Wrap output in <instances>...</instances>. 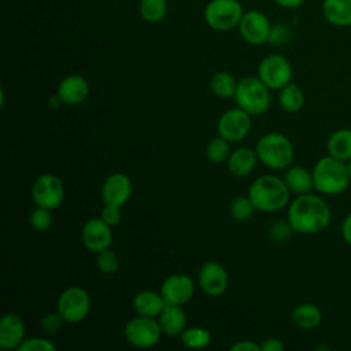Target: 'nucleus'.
<instances>
[{
    "instance_id": "obj_3",
    "label": "nucleus",
    "mask_w": 351,
    "mask_h": 351,
    "mask_svg": "<svg viewBox=\"0 0 351 351\" xmlns=\"http://www.w3.org/2000/svg\"><path fill=\"white\" fill-rule=\"evenodd\" d=\"M311 173L314 189L324 195H339L348 188L351 181L347 162L332 155L317 160Z\"/></svg>"
},
{
    "instance_id": "obj_6",
    "label": "nucleus",
    "mask_w": 351,
    "mask_h": 351,
    "mask_svg": "<svg viewBox=\"0 0 351 351\" xmlns=\"http://www.w3.org/2000/svg\"><path fill=\"white\" fill-rule=\"evenodd\" d=\"M244 15L239 0H210L203 11L208 27L217 32H228L237 27Z\"/></svg>"
},
{
    "instance_id": "obj_30",
    "label": "nucleus",
    "mask_w": 351,
    "mask_h": 351,
    "mask_svg": "<svg viewBox=\"0 0 351 351\" xmlns=\"http://www.w3.org/2000/svg\"><path fill=\"white\" fill-rule=\"evenodd\" d=\"M230 141H228L226 138L218 136L215 138H213L207 148H206V156L210 162L213 163H222L225 160H228L229 155H230Z\"/></svg>"
},
{
    "instance_id": "obj_17",
    "label": "nucleus",
    "mask_w": 351,
    "mask_h": 351,
    "mask_svg": "<svg viewBox=\"0 0 351 351\" xmlns=\"http://www.w3.org/2000/svg\"><path fill=\"white\" fill-rule=\"evenodd\" d=\"M25 322L14 313H7L0 319V347L4 350H18L25 340Z\"/></svg>"
},
{
    "instance_id": "obj_2",
    "label": "nucleus",
    "mask_w": 351,
    "mask_h": 351,
    "mask_svg": "<svg viewBox=\"0 0 351 351\" xmlns=\"http://www.w3.org/2000/svg\"><path fill=\"white\" fill-rule=\"evenodd\" d=\"M291 191L285 181L276 176H261L248 188V197L255 210L274 213L284 208L289 202Z\"/></svg>"
},
{
    "instance_id": "obj_39",
    "label": "nucleus",
    "mask_w": 351,
    "mask_h": 351,
    "mask_svg": "<svg viewBox=\"0 0 351 351\" xmlns=\"http://www.w3.org/2000/svg\"><path fill=\"white\" fill-rule=\"evenodd\" d=\"M284 343L277 337H269L261 344V351H282Z\"/></svg>"
},
{
    "instance_id": "obj_44",
    "label": "nucleus",
    "mask_w": 351,
    "mask_h": 351,
    "mask_svg": "<svg viewBox=\"0 0 351 351\" xmlns=\"http://www.w3.org/2000/svg\"><path fill=\"white\" fill-rule=\"evenodd\" d=\"M347 165H348V171H350V177H351V159L347 162Z\"/></svg>"
},
{
    "instance_id": "obj_41",
    "label": "nucleus",
    "mask_w": 351,
    "mask_h": 351,
    "mask_svg": "<svg viewBox=\"0 0 351 351\" xmlns=\"http://www.w3.org/2000/svg\"><path fill=\"white\" fill-rule=\"evenodd\" d=\"M340 232H341L343 240H344L348 245H351V213H348V214L344 217V219H343V222H341Z\"/></svg>"
},
{
    "instance_id": "obj_1",
    "label": "nucleus",
    "mask_w": 351,
    "mask_h": 351,
    "mask_svg": "<svg viewBox=\"0 0 351 351\" xmlns=\"http://www.w3.org/2000/svg\"><path fill=\"white\" fill-rule=\"evenodd\" d=\"M330 207L318 195H298L288 207L287 219L292 230L302 234L322 232L330 222Z\"/></svg>"
},
{
    "instance_id": "obj_40",
    "label": "nucleus",
    "mask_w": 351,
    "mask_h": 351,
    "mask_svg": "<svg viewBox=\"0 0 351 351\" xmlns=\"http://www.w3.org/2000/svg\"><path fill=\"white\" fill-rule=\"evenodd\" d=\"M232 351H261V346L251 340H241L230 347Z\"/></svg>"
},
{
    "instance_id": "obj_23",
    "label": "nucleus",
    "mask_w": 351,
    "mask_h": 351,
    "mask_svg": "<svg viewBox=\"0 0 351 351\" xmlns=\"http://www.w3.org/2000/svg\"><path fill=\"white\" fill-rule=\"evenodd\" d=\"M291 318L296 326L304 330L315 329L322 322V313L314 303H300L293 307Z\"/></svg>"
},
{
    "instance_id": "obj_28",
    "label": "nucleus",
    "mask_w": 351,
    "mask_h": 351,
    "mask_svg": "<svg viewBox=\"0 0 351 351\" xmlns=\"http://www.w3.org/2000/svg\"><path fill=\"white\" fill-rule=\"evenodd\" d=\"M138 12L144 21L158 23L167 14V0H138Z\"/></svg>"
},
{
    "instance_id": "obj_21",
    "label": "nucleus",
    "mask_w": 351,
    "mask_h": 351,
    "mask_svg": "<svg viewBox=\"0 0 351 351\" xmlns=\"http://www.w3.org/2000/svg\"><path fill=\"white\" fill-rule=\"evenodd\" d=\"M256 160H258V156L254 149L241 147L230 152L226 160L228 170L236 177H245L252 173V170L255 169Z\"/></svg>"
},
{
    "instance_id": "obj_13",
    "label": "nucleus",
    "mask_w": 351,
    "mask_h": 351,
    "mask_svg": "<svg viewBox=\"0 0 351 351\" xmlns=\"http://www.w3.org/2000/svg\"><path fill=\"white\" fill-rule=\"evenodd\" d=\"M159 292L167 304L182 306L192 299L195 293V284L189 276L176 273L165 278Z\"/></svg>"
},
{
    "instance_id": "obj_36",
    "label": "nucleus",
    "mask_w": 351,
    "mask_h": 351,
    "mask_svg": "<svg viewBox=\"0 0 351 351\" xmlns=\"http://www.w3.org/2000/svg\"><path fill=\"white\" fill-rule=\"evenodd\" d=\"M289 37H291V32L285 25L282 23L271 25V30L269 36V43L271 45H282L289 40Z\"/></svg>"
},
{
    "instance_id": "obj_33",
    "label": "nucleus",
    "mask_w": 351,
    "mask_h": 351,
    "mask_svg": "<svg viewBox=\"0 0 351 351\" xmlns=\"http://www.w3.org/2000/svg\"><path fill=\"white\" fill-rule=\"evenodd\" d=\"M254 210L255 207L248 196H239L230 203V215L240 222L247 221L252 215Z\"/></svg>"
},
{
    "instance_id": "obj_7",
    "label": "nucleus",
    "mask_w": 351,
    "mask_h": 351,
    "mask_svg": "<svg viewBox=\"0 0 351 351\" xmlns=\"http://www.w3.org/2000/svg\"><path fill=\"white\" fill-rule=\"evenodd\" d=\"M162 333L158 319L145 315H137L129 319L123 328L126 341L136 348H151L156 346Z\"/></svg>"
},
{
    "instance_id": "obj_22",
    "label": "nucleus",
    "mask_w": 351,
    "mask_h": 351,
    "mask_svg": "<svg viewBox=\"0 0 351 351\" xmlns=\"http://www.w3.org/2000/svg\"><path fill=\"white\" fill-rule=\"evenodd\" d=\"M322 14L330 25L351 26V0H324Z\"/></svg>"
},
{
    "instance_id": "obj_14",
    "label": "nucleus",
    "mask_w": 351,
    "mask_h": 351,
    "mask_svg": "<svg viewBox=\"0 0 351 351\" xmlns=\"http://www.w3.org/2000/svg\"><path fill=\"white\" fill-rule=\"evenodd\" d=\"M197 281L206 295L211 298L221 296L228 288L226 269L217 261H207L199 269Z\"/></svg>"
},
{
    "instance_id": "obj_31",
    "label": "nucleus",
    "mask_w": 351,
    "mask_h": 351,
    "mask_svg": "<svg viewBox=\"0 0 351 351\" xmlns=\"http://www.w3.org/2000/svg\"><path fill=\"white\" fill-rule=\"evenodd\" d=\"M96 267L107 276H111L119 269V258L115 251L111 248H106L96 254Z\"/></svg>"
},
{
    "instance_id": "obj_27",
    "label": "nucleus",
    "mask_w": 351,
    "mask_h": 351,
    "mask_svg": "<svg viewBox=\"0 0 351 351\" xmlns=\"http://www.w3.org/2000/svg\"><path fill=\"white\" fill-rule=\"evenodd\" d=\"M210 88L215 96L222 97V99H229V97L234 96V92L237 88V81L234 80V77L230 73L219 71L211 77Z\"/></svg>"
},
{
    "instance_id": "obj_20",
    "label": "nucleus",
    "mask_w": 351,
    "mask_h": 351,
    "mask_svg": "<svg viewBox=\"0 0 351 351\" xmlns=\"http://www.w3.org/2000/svg\"><path fill=\"white\" fill-rule=\"evenodd\" d=\"M133 308L137 313V315H145V317H158L163 307L166 306V302L160 292H155L151 289L140 291L133 298Z\"/></svg>"
},
{
    "instance_id": "obj_32",
    "label": "nucleus",
    "mask_w": 351,
    "mask_h": 351,
    "mask_svg": "<svg viewBox=\"0 0 351 351\" xmlns=\"http://www.w3.org/2000/svg\"><path fill=\"white\" fill-rule=\"evenodd\" d=\"M29 223L38 232H45L48 230L52 223H53V217H52V210L44 208V207H37L32 210L29 215Z\"/></svg>"
},
{
    "instance_id": "obj_37",
    "label": "nucleus",
    "mask_w": 351,
    "mask_h": 351,
    "mask_svg": "<svg viewBox=\"0 0 351 351\" xmlns=\"http://www.w3.org/2000/svg\"><path fill=\"white\" fill-rule=\"evenodd\" d=\"M100 218L108 223L110 226H115L121 222L122 218V213H121V207L119 206H114V204H104L101 213H100Z\"/></svg>"
},
{
    "instance_id": "obj_15",
    "label": "nucleus",
    "mask_w": 351,
    "mask_h": 351,
    "mask_svg": "<svg viewBox=\"0 0 351 351\" xmlns=\"http://www.w3.org/2000/svg\"><path fill=\"white\" fill-rule=\"evenodd\" d=\"M81 239L86 250L97 254L110 248L112 243V230L101 218H90L82 226Z\"/></svg>"
},
{
    "instance_id": "obj_29",
    "label": "nucleus",
    "mask_w": 351,
    "mask_h": 351,
    "mask_svg": "<svg viewBox=\"0 0 351 351\" xmlns=\"http://www.w3.org/2000/svg\"><path fill=\"white\" fill-rule=\"evenodd\" d=\"M180 340L185 347L199 350V348H204L210 344L211 335L206 328L192 326V328L184 329V332L180 335Z\"/></svg>"
},
{
    "instance_id": "obj_35",
    "label": "nucleus",
    "mask_w": 351,
    "mask_h": 351,
    "mask_svg": "<svg viewBox=\"0 0 351 351\" xmlns=\"http://www.w3.org/2000/svg\"><path fill=\"white\" fill-rule=\"evenodd\" d=\"M64 319L63 317L56 311L53 313H47L41 321H40V326L41 329L45 332V333H49V335H53V333H58L63 325Z\"/></svg>"
},
{
    "instance_id": "obj_16",
    "label": "nucleus",
    "mask_w": 351,
    "mask_h": 351,
    "mask_svg": "<svg viewBox=\"0 0 351 351\" xmlns=\"http://www.w3.org/2000/svg\"><path fill=\"white\" fill-rule=\"evenodd\" d=\"M133 185L129 176L125 173L110 174L101 186V199L104 204L122 207L132 196Z\"/></svg>"
},
{
    "instance_id": "obj_4",
    "label": "nucleus",
    "mask_w": 351,
    "mask_h": 351,
    "mask_svg": "<svg viewBox=\"0 0 351 351\" xmlns=\"http://www.w3.org/2000/svg\"><path fill=\"white\" fill-rule=\"evenodd\" d=\"M258 160L273 170H282L292 163L293 145L291 140L277 132H270L262 136L255 148Z\"/></svg>"
},
{
    "instance_id": "obj_5",
    "label": "nucleus",
    "mask_w": 351,
    "mask_h": 351,
    "mask_svg": "<svg viewBox=\"0 0 351 351\" xmlns=\"http://www.w3.org/2000/svg\"><path fill=\"white\" fill-rule=\"evenodd\" d=\"M270 89L256 75H247L237 82L234 100L237 107L248 112L251 117L261 115L267 111L270 106Z\"/></svg>"
},
{
    "instance_id": "obj_19",
    "label": "nucleus",
    "mask_w": 351,
    "mask_h": 351,
    "mask_svg": "<svg viewBox=\"0 0 351 351\" xmlns=\"http://www.w3.org/2000/svg\"><path fill=\"white\" fill-rule=\"evenodd\" d=\"M158 322L165 335L180 336L186 328V314L181 306L166 303L162 313L158 315Z\"/></svg>"
},
{
    "instance_id": "obj_10",
    "label": "nucleus",
    "mask_w": 351,
    "mask_h": 351,
    "mask_svg": "<svg viewBox=\"0 0 351 351\" xmlns=\"http://www.w3.org/2000/svg\"><path fill=\"white\" fill-rule=\"evenodd\" d=\"M258 77L269 89H281L291 82L292 66L285 56L271 53L261 60Z\"/></svg>"
},
{
    "instance_id": "obj_42",
    "label": "nucleus",
    "mask_w": 351,
    "mask_h": 351,
    "mask_svg": "<svg viewBox=\"0 0 351 351\" xmlns=\"http://www.w3.org/2000/svg\"><path fill=\"white\" fill-rule=\"evenodd\" d=\"M276 4H278L280 7H282V8H289V10H292V8H298V7H300L303 3H304V0H273Z\"/></svg>"
},
{
    "instance_id": "obj_9",
    "label": "nucleus",
    "mask_w": 351,
    "mask_h": 351,
    "mask_svg": "<svg viewBox=\"0 0 351 351\" xmlns=\"http://www.w3.org/2000/svg\"><path fill=\"white\" fill-rule=\"evenodd\" d=\"M32 199L37 207L58 208L64 199V188L60 178L52 173L38 176L32 186Z\"/></svg>"
},
{
    "instance_id": "obj_25",
    "label": "nucleus",
    "mask_w": 351,
    "mask_h": 351,
    "mask_svg": "<svg viewBox=\"0 0 351 351\" xmlns=\"http://www.w3.org/2000/svg\"><path fill=\"white\" fill-rule=\"evenodd\" d=\"M328 154L348 162L351 159V129H339L330 134L326 143Z\"/></svg>"
},
{
    "instance_id": "obj_43",
    "label": "nucleus",
    "mask_w": 351,
    "mask_h": 351,
    "mask_svg": "<svg viewBox=\"0 0 351 351\" xmlns=\"http://www.w3.org/2000/svg\"><path fill=\"white\" fill-rule=\"evenodd\" d=\"M48 104H49V107H51V108H58V107H60V106L63 104V101L60 100V97L58 96V93H55V95L49 96Z\"/></svg>"
},
{
    "instance_id": "obj_18",
    "label": "nucleus",
    "mask_w": 351,
    "mask_h": 351,
    "mask_svg": "<svg viewBox=\"0 0 351 351\" xmlns=\"http://www.w3.org/2000/svg\"><path fill=\"white\" fill-rule=\"evenodd\" d=\"M58 96L63 101V104L77 106L85 101L89 95V82L85 77L80 74H71L64 77L56 90Z\"/></svg>"
},
{
    "instance_id": "obj_26",
    "label": "nucleus",
    "mask_w": 351,
    "mask_h": 351,
    "mask_svg": "<svg viewBox=\"0 0 351 351\" xmlns=\"http://www.w3.org/2000/svg\"><path fill=\"white\" fill-rule=\"evenodd\" d=\"M278 103L284 111L298 112L302 110V107L304 104V95L296 84L289 82L284 88L280 89Z\"/></svg>"
},
{
    "instance_id": "obj_12",
    "label": "nucleus",
    "mask_w": 351,
    "mask_h": 351,
    "mask_svg": "<svg viewBox=\"0 0 351 351\" xmlns=\"http://www.w3.org/2000/svg\"><path fill=\"white\" fill-rule=\"evenodd\" d=\"M237 27L240 36L248 44L261 45L269 43L271 23L269 18L258 10H250L244 12Z\"/></svg>"
},
{
    "instance_id": "obj_24",
    "label": "nucleus",
    "mask_w": 351,
    "mask_h": 351,
    "mask_svg": "<svg viewBox=\"0 0 351 351\" xmlns=\"http://www.w3.org/2000/svg\"><path fill=\"white\" fill-rule=\"evenodd\" d=\"M288 189L296 195L310 193L314 188L313 173L302 166H291L284 177Z\"/></svg>"
},
{
    "instance_id": "obj_38",
    "label": "nucleus",
    "mask_w": 351,
    "mask_h": 351,
    "mask_svg": "<svg viewBox=\"0 0 351 351\" xmlns=\"http://www.w3.org/2000/svg\"><path fill=\"white\" fill-rule=\"evenodd\" d=\"M292 232V228L289 223H284V222H277L271 226V230H270V236L274 239V240H284L289 236V233Z\"/></svg>"
},
{
    "instance_id": "obj_11",
    "label": "nucleus",
    "mask_w": 351,
    "mask_h": 351,
    "mask_svg": "<svg viewBox=\"0 0 351 351\" xmlns=\"http://www.w3.org/2000/svg\"><path fill=\"white\" fill-rule=\"evenodd\" d=\"M251 126V115L240 107L225 111L217 123L218 136L226 138L230 143L243 140L250 133Z\"/></svg>"
},
{
    "instance_id": "obj_34",
    "label": "nucleus",
    "mask_w": 351,
    "mask_h": 351,
    "mask_svg": "<svg viewBox=\"0 0 351 351\" xmlns=\"http://www.w3.org/2000/svg\"><path fill=\"white\" fill-rule=\"evenodd\" d=\"M56 346L44 337H29L22 341L18 351H55Z\"/></svg>"
},
{
    "instance_id": "obj_8",
    "label": "nucleus",
    "mask_w": 351,
    "mask_h": 351,
    "mask_svg": "<svg viewBox=\"0 0 351 351\" xmlns=\"http://www.w3.org/2000/svg\"><path fill=\"white\" fill-rule=\"evenodd\" d=\"M56 307L64 322L78 324L84 321L90 311V296L82 287L73 285L60 293Z\"/></svg>"
}]
</instances>
